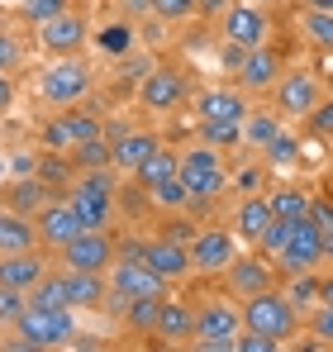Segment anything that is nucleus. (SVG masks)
I'll use <instances>...</instances> for the list:
<instances>
[{"label": "nucleus", "mask_w": 333, "mask_h": 352, "mask_svg": "<svg viewBox=\"0 0 333 352\" xmlns=\"http://www.w3.org/2000/svg\"><path fill=\"white\" fill-rule=\"evenodd\" d=\"M105 138H110L114 172H129V176L138 172V167H143V162L153 157V148L162 143V138H158L153 129H110Z\"/></svg>", "instance_id": "6ab92c4d"}, {"label": "nucleus", "mask_w": 333, "mask_h": 352, "mask_svg": "<svg viewBox=\"0 0 333 352\" xmlns=\"http://www.w3.org/2000/svg\"><path fill=\"white\" fill-rule=\"evenodd\" d=\"M114 257H119V248H114L110 229H81V234L57 252V262L72 267V272H110Z\"/></svg>", "instance_id": "4468645a"}, {"label": "nucleus", "mask_w": 333, "mask_h": 352, "mask_svg": "<svg viewBox=\"0 0 333 352\" xmlns=\"http://www.w3.org/2000/svg\"><path fill=\"white\" fill-rule=\"evenodd\" d=\"M319 100H324V81H319L310 67H286L281 81L272 86V110H277L286 124H305Z\"/></svg>", "instance_id": "6e6552de"}, {"label": "nucleus", "mask_w": 333, "mask_h": 352, "mask_svg": "<svg viewBox=\"0 0 333 352\" xmlns=\"http://www.w3.org/2000/svg\"><path fill=\"white\" fill-rule=\"evenodd\" d=\"M324 267H333V224L324 229Z\"/></svg>", "instance_id": "3c124183"}, {"label": "nucleus", "mask_w": 333, "mask_h": 352, "mask_svg": "<svg viewBox=\"0 0 333 352\" xmlns=\"http://www.w3.org/2000/svg\"><path fill=\"white\" fill-rule=\"evenodd\" d=\"M29 305H48V309H72V295H67V281H62V267L48 272L34 291H29Z\"/></svg>", "instance_id": "473e14b6"}, {"label": "nucleus", "mask_w": 333, "mask_h": 352, "mask_svg": "<svg viewBox=\"0 0 333 352\" xmlns=\"http://www.w3.org/2000/svg\"><path fill=\"white\" fill-rule=\"evenodd\" d=\"M19 67H24V38L0 24V72H19Z\"/></svg>", "instance_id": "ea45409f"}, {"label": "nucleus", "mask_w": 333, "mask_h": 352, "mask_svg": "<svg viewBox=\"0 0 333 352\" xmlns=\"http://www.w3.org/2000/svg\"><path fill=\"white\" fill-rule=\"evenodd\" d=\"M310 10H333V0H305Z\"/></svg>", "instance_id": "603ef678"}, {"label": "nucleus", "mask_w": 333, "mask_h": 352, "mask_svg": "<svg viewBox=\"0 0 333 352\" xmlns=\"http://www.w3.org/2000/svg\"><path fill=\"white\" fill-rule=\"evenodd\" d=\"M233 229H219V224H205V229H195L191 238V267H195V276H224L228 272V262L238 257V243H233Z\"/></svg>", "instance_id": "2eb2a0df"}, {"label": "nucleus", "mask_w": 333, "mask_h": 352, "mask_svg": "<svg viewBox=\"0 0 333 352\" xmlns=\"http://www.w3.org/2000/svg\"><path fill=\"white\" fill-rule=\"evenodd\" d=\"M248 96L238 91V86H205V91H195V119H248Z\"/></svg>", "instance_id": "412c9836"}, {"label": "nucleus", "mask_w": 333, "mask_h": 352, "mask_svg": "<svg viewBox=\"0 0 333 352\" xmlns=\"http://www.w3.org/2000/svg\"><path fill=\"white\" fill-rule=\"evenodd\" d=\"M219 34L224 43H238V48H267L272 43V14L267 5H253V0H233L219 14Z\"/></svg>", "instance_id": "1a4fd4ad"}, {"label": "nucleus", "mask_w": 333, "mask_h": 352, "mask_svg": "<svg viewBox=\"0 0 333 352\" xmlns=\"http://www.w3.org/2000/svg\"><path fill=\"white\" fill-rule=\"evenodd\" d=\"M143 195H148V200H153L158 210H171V214H176V210H191V205H195L181 176H171V181H162V186H153V190H143Z\"/></svg>", "instance_id": "72a5a7b5"}, {"label": "nucleus", "mask_w": 333, "mask_h": 352, "mask_svg": "<svg viewBox=\"0 0 333 352\" xmlns=\"http://www.w3.org/2000/svg\"><path fill=\"white\" fill-rule=\"evenodd\" d=\"M34 219H39V238H43V248H53V252H62L72 238L86 229V224H81V214H76V205H72L67 195L48 200V205H43Z\"/></svg>", "instance_id": "a211bd4d"}, {"label": "nucleus", "mask_w": 333, "mask_h": 352, "mask_svg": "<svg viewBox=\"0 0 333 352\" xmlns=\"http://www.w3.org/2000/svg\"><path fill=\"white\" fill-rule=\"evenodd\" d=\"M300 157H305V148H300V138H295V133H286V129H281L277 138L267 143V153H262V162H267V167H290V162H300Z\"/></svg>", "instance_id": "c9c22d12"}, {"label": "nucleus", "mask_w": 333, "mask_h": 352, "mask_svg": "<svg viewBox=\"0 0 333 352\" xmlns=\"http://www.w3.org/2000/svg\"><path fill=\"white\" fill-rule=\"evenodd\" d=\"M238 305H243V329L272 333L277 343H290L300 333V309L286 295V286H267V291H257V295H243Z\"/></svg>", "instance_id": "7ed1b4c3"}, {"label": "nucleus", "mask_w": 333, "mask_h": 352, "mask_svg": "<svg viewBox=\"0 0 333 352\" xmlns=\"http://www.w3.org/2000/svg\"><path fill=\"white\" fill-rule=\"evenodd\" d=\"M300 38L314 48V53H333V10H310L300 14Z\"/></svg>", "instance_id": "c756f323"}, {"label": "nucleus", "mask_w": 333, "mask_h": 352, "mask_svg": "<svg viewBox=\"0 0 333 352\" xmlns=\"http://www.w3.org/2000/svg\"><path fill=\"white\" fill-rule=\"evenodd\" d=\"M281 129H286V119L277 110H248V119H243V143L257 148V153H267V143L277 138Z\"/></svg>", "instance_id": "c85d7f7f"}, {"label": "nucleus", "mask_w": 333, "mask_h": 352, "mask_svg": "<svg viewBox=\"0 0 333 352\" xmlns=\"http://www.w3.org/2000/svg\"><path fill=\"white\" fill-rule=\"evenodd\" d=\"M124 5H129V10H148V0H124Z\"/></svg>", "instance_id": "864d4df0"}, {"label": "nucleus", "mask_w": 333, "mask_h": 352, "mask_svg": "<svg viewBox=\"0 0 333 352\" xmlns=\"http://www.w3.org/2000/svg\"><path fill=\"white\" fill-rule=\"evenodd\" d=\"M91 138H105V119L96 110H81V105H67V110H53V119H43L39 129V143L48 153H72Z\"/></svg>", "instance_id": "423d86ee"}, {"label": "nucleus", "mask_w": 333, "mask_h": 352, "mask_svg": "<svg viewBox=\"0 0 333 352\" xmlns=\"http://www.w3.org/2000/svg\"><path fill=\"white\" fill-rule=\"evenodd\" d=\"M105 276H110L105 309H110L114 319H119V314H124V305H129V300H138V295H171V291H166L171 281H166L162 272H153L143 257H124V252H119V257H114V267L105 272Z\"/></svg>", "instance_id": "39448f33"}, {"label": "nucleus", "mask_w": 333, "mask_h": 352, "mask_svg": "<svg viewBox=\"0 0 333 352\" xmlns=\"http://www.w3.org/2000/svg\"><path fill=\"white\" fill-rule=\"evenodd\" d=\"M305 129H310V138H333V96H324V100L310 110Z\"/></svg>", "instance_id": "37998d69"}, {"label": "nucleus", "mask_w": 333, "mask_h": 352, "mask_svg": "<svg viewBox=\"0 0 333 352\" xmlns=\"http://www.w3.org/2000/svg\"><path fill=\"white\" fill-rule=\"evenodd\" d=\"M62 10H72V0H19V19H29L34 29L48 24V19L62 14Z\"/></svg>", "instance_id": "58836bf2"}, {"label": "nucleus", "mask_w": 333, "mask_h": 352, "mask_svg": "<svg viewBox=\"0 0 333 352\" xmlns=\"http://www.w3.org/2000/svg\"><path fill=\"white\" fill-rule=\"evenodd\" d=\"M176 172H181V153H176V148H166V143H158V148H153V157L133 172V181H138V190H153V186L171 181Z\"/></svg>", "instance_id": "bb28decb"}, {"label": "nucleus", "mask_w": 333, "mask_h": 352, "mask_svg": "<svg viewBox=\"0 0 333 352\" xmlns=\"http://www.w3.org/2000/svg\"><path fill=\"white\" fill-rule=\"evenodd\" d=\"M228 5H233V0H195V14H200V10H205V14H224Z\"/></svg>", "instance_id": "8fccbe9b"}, {"label": "nucleus", "mask_w": 333, "mask_h": 352, "mask_svg": "<svg viewBox=\"0 0 333 352\" xmlns=\"http://www.w3.org/2000/svg\"><path fill=\"white\" fill-rule=\"evenodd\" d=\"M124 257H143L153 272H162L166 281H186L195 267H191V243H181V238H166V234H158V238H143V243H124L119 248Z\"/></svg>", "instance_id": "9b49d317"}, {"label": "nucleus", "mask_w": 333, "mask_h": 352, "mask_svg": "<svg viewBox=\"0 0 333 352\" xmlns=\"http://www.w3.org/2000/svg\"><path fill=\"white\" fill-rule=\"evenodd\" d=\"M238 338H243V305L233 295H205L195 305V343L191 348L200 352H238Z\"/></svg>", "instance_id": "f257e3e1"}, {"label": "nucleus", "mask_w": 333, "mask_h": 352, "mask_svg": "<svg viewBox=\"0 0 333 352\" xmlns=\"http://www.w3.org/2000/svg\"><path fill=\"white\" fill-rule=\"evenodd\" d=\"M14 110V72H0V119Z\"/></svg>", "instance_id": "a18cd8bd"}, {"label": "nucleus", "mask_w": 333, "mask_h": 352, "mask_svg": "<svg viewBox=\"0 0 333 352\" xmlns=\"http://www.w3.org/2000/svg\"><path fill=\"white\" fill-rule=\"evenodd\" d=\"M186 76L171 67V62H158V67H148L143 72V81H138V105L148 110V115H171V110H181L186 105Z\"/></svg>", "instance_id": "f8f14e48"}, {"label": "nucleus", "mask_w": 333, "mask_h": 352, "mask_svg": "<svg viewBox=\"0 0 333 352\" xmlns=\"http://www.w3.org/2000/svg\"><path fill=\"white\" fill-rule=\"evenodd\" d=\"M281 272H314V267H324V224L314 219V214H305V219H295L290 224V238H286V252L277 257Z\"/></svg>", "instance_id": "ddd939ff"}, {"label": "nucleus", "mask_w": 333, "mask_h": 352, "mask_svg": "<svg viewBox=\"0 0 333 352\" xmlns=\"http://www.w3.org/2000/svg\"><path fill=\"white\" fill-rule=\"evenodd\" d=\"M277 214H272V200H267V190H253V195H243L238 205H233V234L243 238V243H257L262 229L272 224Z\"/></svg>", "instance_id": "5701e85b"}, {"label": "nucleus", "mask_w": 333, "mask_h": 352, "mask_svg": "<svg viewBox=\"0 0 333 352\" xmlns=\"http://www.w3.org/2000/svg\"><path fill=\"white\" fill-rule=\"evenodd\" d=\"M24 305H29V291H14V286H0V329H5V324H14V319L24 314Z\"/></svg>", "instance_id": "c03bdc74"}, {"label": "nucleus", "mask_w": 333, "mask_h": 352, "mask_svg": "<svg viewBox=\"0 0 333 352\" xmlns=\"http://www.w3.org/2000/svg\"><path fill=\"white\" fill-rule=\"evenodd\" d=\"M253 5H277V0H253Z\"/></svg>", "instance_id": "6e6d98bb"}, {"label": "nucleus", "mask_w": 333, "mask_h": 352, "mask_svg": "<svg viewBox=\"0 0 333 352\" xmlns=\"http://www.w3.org/2000/svg\"><path fill=\"white\" fill-rule=\"evenodd\" d=\"M72 5H100V0H72Z\"/></svg>", "instance_id": "5fc2aeb1"}, {"label": "nucleus", "mask_w": 333, "mask_h": 352, "mask_svg": "<svg viewBox=\"0 0 333 352\" xmlns=\"http://www.w3.org/2000/svg\"><path fill=\"white\" fill-rule=\"evenodd\" d=\"M267 200H272V214L277 219H305L310 214V205H314V195L310 190H300V186H290V181H281V186H272L267 190Z\"/></svg>", "instance_id": "cd10ccee"}, {"label": "nucleus", "mask_w": 333, "mask_h": 352, "mask_svg": "<svg viewBox=\"0 0 333 352\" xmlns=\"http://www.w3.org/2000/svg\"><path fill=\"white\" fill-rule=\"evenodd\" d=\"M148 14H158L166 24H181L195 14V0H148Z\"/></svg>", "instance_id": "79ce46f5"}, {"label": "nucleus", "mask_w": 333, "mask_h": 352, "mask_svg": "<svg viewBox=\"0 0 333 352\" xmlns=\"http://www.w3.org/2000/svg\"><path fill=\"white\" fill-rule=\"evenodd\" d=\"M267 286H277V262L262 257V252H238L228 262V272H224V291L233 295V300L257 295V291H267Z\"/></svg>", "instance_id": "dca6fc26"}, {"label": "nucleus", "mask_w": 333, "mask_h": 352, "mask_svg": "<svg viewBox=\"0 0 333 352\" xmlns=\"http://www.w3.org/2000/svg\"><path fill=\"white\" fill-rule=\"evenodd\" d=\"M310 333H314L319 348H333V305L329 300H319V305L310 309Z\"/></svg>", "instance_id": "a19ab883"}, {"label": "nucleus", "mask_w": 333, "mask_h": 352, "mask_svg": "<svg viewBox=\"0 0 333 352\" xmlns=\"http://www.w3.org/2000/svg\"><path fill=\"white\" fill-rule=\"evenodd\" d=\"M257 186H262V167H253V172H243V176H238V190H243V195H253Z\"/></svg>", "instance_id": "de8ad7c7"}, {"label": "nucleus", "mask_w": 333, "mask_h": 352, "mask_svg": "<svg viewBox=\"0 0 333 352\" xmlns=\"http://www.w3.org/2000/svg\"><path fill=\"white\" fill-rule=\"evenodd\" d=\"M48 200H53V195H48V181H43L39 172H24L14 186H5V205L19 210V214H39Z\"/></svg>", "instance_id": "a878e982"}, {"label": "nucleus", "mask_w": 333, "mask_h": 352, "mask_svg": "<svg viewBox=\"0 0 333 352\" xmlns=\"http://www.w3.org/2000/svg\"><path fill=\"white\" fill-rule=\"evenodd\" d=\"M62 281L72 295V309H105V295H110V276L105 272H72L62 267Z\"/></svg>", "instance_id": "393cba45"}, {"label": "nucleus", "mask_w": 333, "mask_h": 352, "mask_svg": "<svg viewBox=\"0 0 333 352\" xmlns=\"http://www.w3.org/2000/svg\"><path fill=\"white\" fill-rule=\"evenodd\" d=\"M181 181L191 190V200H215L228 190V167H224V153L210 148V143H191L181 148Z\"/></svg>", "instance_id": "0eeeda50"}, {"label": "nucleus", "mask_w": 333, "mask_h": 352, "mask_svg": "<svg viewBox=\"0 0 333 352\" xmlns=\"http://www.w3.org/2000/svg\"><path fill=\"white\" fill-rule=\"evenodd\" d=\"M72 162H76V172H91V167H114V157H110V138H91V143L72 148Z\"/></svg>", "instance_id": "e433bc0d"}, {"label": "nucleus", "mask_w": 333, "mask_h": 352, "mask_svg": "<svg viewBox=\"0 0 333 352\" xmlns=\"http://www.w3.org/2000/svg\"><path fill=\"white\" fill-rule=\"evenodd\" d=\"M158 309H162V295H138V300H129L124 305V329L129 333H148L153 338V329H158Z\"/></svg>", "instance_id": "7c9ffc66"}, {"label": "nucleus", "mask_w": 333, "mask_h": 352, "mask_svg": "<svg viewBox=\"0 0 333 352\" xmlns=\"http://www.w3.org/2000/svg\"><path fill=\"white\" fill-rule=\"evenodd\" d=\"M19 348H67L76 333V309H48V305H24V314L10 324Z\"/></svg>", "instance_id": "20e7f679"}, {"label": "nucleus", "mask_w": 333, "mask_h": 352, "mask_svg": "<svg viewBox=\"0 0 333 352\" xmlns=\"http://www.w3.org/2000/svg\"><path fill=\"white\" fill-rule=\"evenodd\" d=\"M114 34H105V48H119V53H124V48H129V38H133V34H129V24H124V19H119V24H110Z\"/></svg>", "instance_id": "49530a36"}, {"label": "nucleus", "mask_w": 333, "mask_h": 352, "mask_svg": "<svg viewBox=\"0 0 333 352\" xmlns=\"http://www.w3.org/2000/svg\"><path fill=\"white\" fill-rule=\"evenodd\" d=\"M310 214H314V219H319L324 229L333 224V205H329V200H319V195H314V205H310Z\"/></svg>", "instance_id": "09e8293b"}, {"label": "nucleus", "mask_w": 333, "mask_h": 352, "mask_svg": "<svg viewBox=\"0 0 333 352\" xmlns=\"http://www.w3.org/2000/svg\"><path fill=\"white\" fill-rule=\"evenodd\" d=\"M286 238H290V219H272V224L262 229V238H257L253 248H257L262 257H272V262H277L281 252H286Z\"/></svg>", "instance_id": "4c0bfd02"}, {"label": "nucleus", "mask_w": 333, "mask_h": 352, "mask_svg": "<svg viewBox=\"0 0 333 352\" xmlns=\"http://www.w3.org/2000/svg\"><path fill=\"white\" fill-rule=\"evenodd\" d=\"M200 143H210L219 153H233L243 143V124L238 119H200Z\"/></svg>", "instance_id": "2f4dec72"}, {"label": "nucleus", "mask_w": 333, "mask_h": 352, "mask_svg": "<svg viewBox=\"0 0 333 352\" xmlns=\"http://www.w3.org/2000/svg\"><path fill=\"white\" fill-rule=\"evenodd\" d=\"M153 338L166 348H181V343H195V305H186L181 295H162V309H158V329Z\"/></svg>", "instance_id": "aec40b11"}, {"label": "nucleus", "mask_w": 333, "mask_h": 352, "mask_svg": "<svg viewBox=\"0 0 333 352\" xmlns=\"http://www.w3.org/2000/svg\"><path fill=\"white\" fill-rule=\"evenodd\" d=\"M39 100L53 105V110H67V105H81L91 91H96V67L72 53V58H53L43 72H39Z\"/></svg>", "instance_id": "f03ea898"}, {"label": "nucleus", "mask_w": 333, "mask_h": 352, "mask_svg": "<svg viewBox=\"0 0 333 352\" xmlns=\"http://www.w3.org/2000/svg\"><path fill=\"white\" fill-rule=\"evenodd\" d=\"M319 286H324V276H314V272H295V276H290V286H286V295L295 300V309H300V314H310V309L319 305Z\"/></svg>", "instance_id": "f704fd0d"}, {"label": "nucleus", "mask_w": 333, "mask_h": 352, "mask_svg": "<svg viewBox=\"0 0 333 352\" xmlns=\"http://www.w3.org/2000/svg\"><path fill=\"white\" fill-rule=\"evenodd\" d=\"M43 276H48V257H39V248L34 252H0V286L34 291Z\"/></svg>", "instance_id": "4be33fe9"}, {"label": "nucleus", "mask_w": 333, "mask_h": 352, "mask_svg": "<svg viewBox=\"0 0 333 352\" xmlns=\"http://www.w3.org/2000/svg\"><path fill=\"white\" fill-rule=\"evenodd\" d=\"M0 210H5V205H0Z\"/></svg>", "instance_id": "4d7b16f0"}, {"label": "nucleus", "mask_w": 333, "mask_h": 352, "mask_svg": "<svg viewBox=\"0 0 333 352\" xmlns=\"http://www.w3.org/2000/svg\"><path fill=\"white\" fill-rule=\"evenodd\" d=\"M86 43H91V14H86V5H72V10L53 14L48 24H39V48L48 58H72Z\"/></svg>", "instance_id": "9d476101"}, {"label": "nucleus", "mask_w": 333, "mask_h": 352, "mask_svg": "<svg viewBox=\"0 0 333 352\" xmlns=\"http://www.w3.org/2000/svg\"><path fill=\"white\" fill-rule=\"evenodd\" d=\"M281 72H286V62H281V53L267 43V48H253V53L243 58V67L233 72V86H238L243 96H272Z\"/></svg>", "instance_id": "f3484780"}, {"label": "nucleus", "mask_w": 333, "mask_h": 352, "mask_svg": "<svg viewBox=\"0 0 333 352\" xmlns=\"http://www.w3.org/2000/svg\"><path fill=\"white\" fill-rule=\"evenodd\" d=\"M34 248H43L39 219L5 205V210H0V252H34Z\"/></svg>", "instance_id": "b1692460"}]
</instances>
